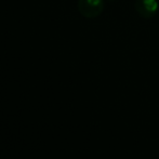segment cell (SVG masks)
I'll return each instance as SVG.
<instances>
[{"label": "cell", "mask_w": 159, "mask_h": 159, "mask_svg": "<svg viewBox=\"0 0 159 159\" xmlns=\"http://www.w3.org/2000/svg\"><path fill=\"white\" fill-rule=\"evenodd\" d=\"M77 8L80 14L86 19H96L104 11L105 1L104 0H78Z\"/></svg>", "instance_id": "cell-1"}, {"label": "cell", "mask_w": 159, "mask_h": 159, "mask_svg": "<svg viewBox=\"0 0 159 159\" xmlns=\"http://www.w3.org/2000/svg\"><path fill=\"white\" fill-rule=\"evenodd\" d=\"M134 8L138 14L143 19H153L158 13L159 0H135Z\"/></svg>", "instance_id": "cell-2"}, {"label": "cell", "mask_w": 159, "mask_h": 159, "mask_svg": "<svg viewBox=\"0 0 159 159\" xmlns=\"http://www.w3.org/2000/svg\"><path fill=\"white\" fill-rule=\"evenodd\" d=\"M108 1H115V0H108Z\"/></svg>", "instance_id": "cell-3"}]
</instances>
